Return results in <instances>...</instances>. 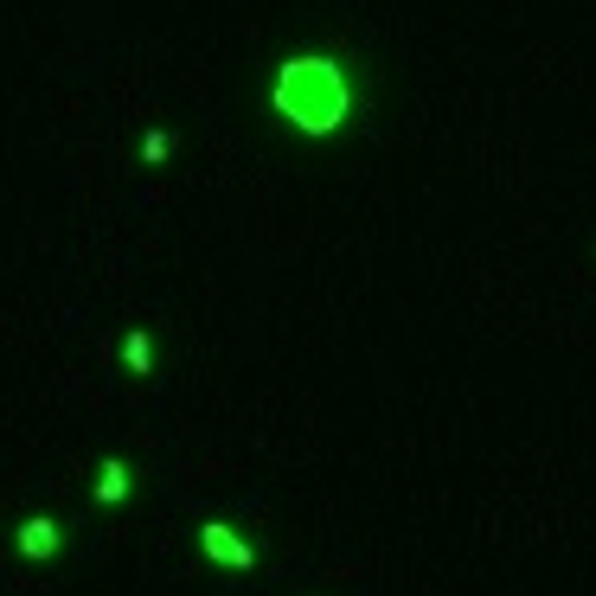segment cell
Segmentation results:
<instances>
[{
  "label": "cell",
  "mask_w": 596,
  "mask_h": 596,
  "mask_svg": "<svg viewBox=\"0 0 596 596\" xmlns=\"http://www.w3.org/2000/svg\"><path fill=\"white\" fill-rule=\"evenodd\" d=\"M269 103L295 123L302 135H333L353 110V84L333 52H295L269 77Z\"/></svg>",
  "instance_id": "obj_1"
},
{
  "label": "cell",
  "mask_w": 596,
  "mask_h": 596,
  "mask_svg": "<svg viewBox=\"0 0 596 596\" xmlns=\"http://www.w3.org/2000/svg\"><path fill=\"white\" fill-rule=\"evenodd\" d=\"M199 551H205L212 565H225V571H251V565H257V551L238 538L231 520H205V527H199Z\"/></svg>",
  "instance_id": "obj_2"
},
{
  "label": "cell",
  "mask_w": 596,
  "mask_h": 596,
  "mask_svg": "<svg viewBox=\"0 0 596 596\" xmlns=\"http://www.w3.org/2000/svg\"><path fill=\"white\" fill-rule=\"evenodd\" d=\"M13 545H20V558L46 565V558H59V551H65V527H59L52 513H33V520H20V532H13Z\"/></svg>",
  "instance_id": "obj_3"
},
{
  "label": "cell",
  "mask_w": 596,
  "mask_h": 596,
  "mask_svg": "<svg viewBox=\"0 0 596 596\" xmlns=\"http://www.w3.org/2000/svg\"><path fill=\"white\" fill-rule=\"evenodd\" d=\"M129 494H135V474H129V462H116V456H110V462L97 468V500H103V507H123Z\"/></svg>",
  "instance_id": "obj_4"
},
{
  "label": "cell",
  "mask_w": 596,
  "mask_h": 596,
  "mask_svg": "<svg viewBox=\"0 0 596 596\" xmlns=\"http://www.w3.org/2000/svg\"><path fill=\"white\" fill-rule=\"evenodd\" d=\"M123 366H129L135 379H148V372H154V340H148V328H135L129 340H123Z\"/></svg>",
  "instance_id": "obj_5"
},
{
  "label": "cell",
  "mask_w": 596,
  "mask_h": 596,
  "mask_svg": "<svg viewBox=\"0 0 596 596\" xmlns=\"http://www.w3.org/2000/svg\"><path fill=\"white\" fill-rule=\"evenodd\" d=\"M167 154H174V135H167V129H148V135H141V161H148V167H161Z\"/></svg>",
  "instance_id": "obj_6"
}]
</instances>
